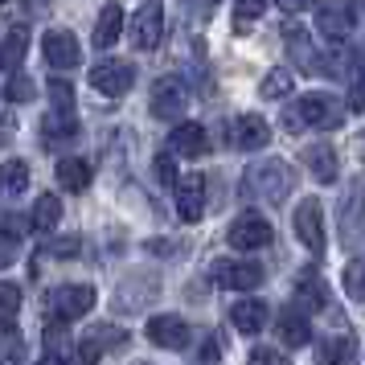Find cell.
Here are the masks:
<instances>
[{"label":"cell","instance_id":"34","mask_svg":"<svg viewBox=\"0 0 365 365\" xmlns=\"http://www.w3.org/2000/svg\"><path fill=\"white\" fill-rule=\"evenodd\" d=\"M247 365H292V361L283 357L279 349H255V353H250V361H247Z\"/></svg>","mask_w":365,"mask_h":365},{"label":"cell","instance_id":"11","mask_svg":"<svg viewBox=\"0 0 365 365\" xmlns=\"http://www.w3.org/2000/svg\"><path fill=\"white\" fill-rule=\"evenodd\" d=\"M316 34L324 41H345L353 34V9L341 4V0H329L320 13H316Z\"/></svg>","mask_w":365,"mask_h":365},{"label":"cell","instance_id":"28","mask_svg":"<svg viewBox=\"0 0 365 365\" xmlns=\"http://www.w3.org/2000/svg\"><path fill=\"white\" fill-rule=\"evenodd\" d=\"M74 132H78L74 115H62V111L46 115V140H62V135H74Z\"/></svg>","mask_w":365,"mask_h":365},{"label":"cell","instance_id":"13","mask_svg":"<svg viewBox=\"0 0 365 365\" xmlns=\"http://www.w3.org/2000/svg\"><path fill=\"white\" fill-rule=\"evenodd\" d=\"M177 214L185 222H197L205 214V177L201 173H189V177L177 181Z\"/></svg>","mask_w":365,"mask_h":365},{"label":"cell","instance_id":"15","mask_svg":"<svg viewBox=\"0 0 365 365\" xmlns=\"http://www.w3.org/2000/svg\"><path fill=\"white\" fill-rule=\"evenodd\" d=\"M275 329H279V341L287 349H299V345H308V341H312V324H308V316L296 312V308H283Z\"/></svg>","mask_w":365,"mask_h":365},{"label":"cell","instance_id":"3","mask_svg":"<svg viewBox=\"0 0 365 365\" xmlns=\"http://www.w3.org/2000/svg\"><path fill=\"white\" fill-rule=\"evenodd\" d=\"M128 34H132V46H135V50H156V46L165 41V9H160L156 0L140 4Z\"/></svg>","mask_w":365,"mask_h":365},{"label":"cell","instance_id":"24","mask_svg":"<svg viewBox=\"0 0 365 365\" xmlns=\"http://www.w3.org/2000/svg\"><path fill=\"white\" fill-rule=\"evenodd\" d=\"M296 292L304 299V308H324V283H320V271L316 267H308V271L296 275Z\"/></svg>","mask_w":365,"mask_h":365},{"label":"cell","instance_id":"2","mask_svg":"<svg viewBox=\"0 0 365 365\" xmlns=\"http://www.w3.org/2000/svg\"><path fill=\"white\" fill-rule=\"evenodd\" d=\"M332 119H336V111H332L329 95H304L299 103L283 107V128L292 135L304 132V128H329Z\"/></svg>","mask_w":365,"mask_h":365},{"label":"cell","instance_id":"32","mask_svg":"<svg viewBox=\"0 0 365 365\" xmlns=\"http://www.w3.org/2000/svg\"><path fill=\"white\" fill-rule=\"evenodd\" d=\"M21 308V287L17 283H0V312L13 316Z\"/></svg>","mask_w":365,"mask_h":365},{"label":"cell","instance_id":"19","mask_svg":"<svg viewBox=\"0 0 365 365\" xmlns=\"http://www.w3.org/2000/svg\"><path fill=\"white\" fill-rule=\"evenodd\" d=\"M119 37H123V9L119 4H103L99 21H95V46L107 50V46H115Z\"/></svg>","mask_w":365,"mask_h":365},{"label":"cell","instance_id":"8","mask_svg":"<svg viewBox=\"0 0 365 365\" xmlns=\"http://www.w3.org/2000/svg\"><path fill=\"white\" fill-rule=\"evenodd\" d=\"M41 53H46L50 70H74L78 62H83L78 37L70 34V29H50V34H46V41H41Z\"/></svg>","mask_w":365,"mask_h":365},{"label":"cell","instance_id":"37","mask_svg":"<svg viewBox=\"0 0 365 365\" xmlns=\"http://www.w3.org/2000/svg\"><path fill=\"white\" fill-rule=\"evenodd\" d=\"M53 255H62V259L78 255V238H58V242H53Z\"/></svg>","mask_w":365,"mask_h":365},{"label":"cell","instance_id":"16","mask_svg":"<svg viewBox=\"0 0 365 365\" xmlns=\"http://www.w3.org/2000/svg\"><path fill=\"white\" fill-rule=\"evenodd\" d=\"M168 148L181 152V156H201V152L210 148L205 128H201V123H177V128L168 132Z\"/></svg>","mask_w":365,"mask_h":365},{"label":"cell","instance_id":"29","mask_svg":"<svg viewBox=\"0 0 365 365\" xmlns=\"http://www.w3.org/2000/svg\"><path fill=\"white\" fill-rule=\"evenodd\" d=\"M267 0H234V21L238 25H250L255 17H263Z\"/></svg>","mask_w":365,"mask_h":365},{"label":"cell","instance_id":"23","mask_svg":"<svg viewBox=\"0 0 365 365\" xmlns=\"http://www.w3.org/2000/svg\"><path fill=\"white\" fill-rule=\"evenodd\" d=\"M29 189V165L25 160H4L0 165V193L4 197H17Z\"/></svg>","mask_w":365,"mask_h":365},{"label":"cell","instance_id":"12","mask_svg":"<svg viewBox=\"0 0 365 365\" xmlns=\"http://www.w3.org/2000/svg\"><path fill=\"white\" fill-rule=\"evenodd\" d=\"M148 341L160 349H189L193 332L185 324L181 316H152L148 320Z\"/></svg>","mask_w":365,"mask_h":365},{"label":"cell","instance_id":"22","mask_svg":"<svg viewBox=\"0 0 365 365\" xmlns=\"http://www.w3.org/2000/svg\"><path fill=\"white\" fill-rule=\"evenodd\" d=\"M29 222H34V230H53V226L62 222V197H58V193H41V197L34 201Z\"/></svg>","mask_w":365,"mask_h":365},{"label":"cell","instance_id":"18","mask_svg":"<svg viewBox=\"0 0 365 365\" xmlns=\"http://www.w3.org/2000/svg\"><path fill=\"white\" fill-rule=\"evenodd\" d=\"M304 160H308V173H312L320 185H332L336 181V173H341L336 152H332L329 144H312V148H304Z\"/></svg>","mask_w":365,"mask_h":365},{"label":"cell","instance_id":"35","mask_svg":"<svg viewBox=\"0 0 365 365\" xmlns=\"http://www.w3.org/2000/svg\"><path fill=\"white\" fill-rule=\"evenodd\" d=\"M13 259H17V238L0 230V267H9Z\"/></svg>","mask_w":365,"mask_h":365},{"label":"cell","instance_id":"33","mask_svg":"<svg viewBox=\"0 0 365 365\" xmlns=\"http://www.w3.org/2000/svg\"><path fill=\"white\" fill-rule=\"evenodd\" d=\"M156 177L165 185H177V160H173V152H160L156 156Z\"/></svg>","mask_w":365,"mask_h":365},{"label":"cell","instance_id":"10","mask_svg":"<svg viewBox=\"0 0 365 365\" xmlns=\"http://www.w3.org/2000/svg\"><path fill=\"white\" fill-rule=\"evenodd\" d=\"M185 107H189V95H185V86L177 83V78L152 83V115L156 119H177V123H181Z\"/></svg>","mask_w":365,"mask_h":365},{"label":"cell","instance_id":"4","mask_svg":"<svg viewBox=\"0 0 365 365\" xmlns=\"http://www.w3.org/2000/svg\"><path fill=\"white\" fill-rule=\"evenodd\" d=\"M135 83V70L128 62H115V58H107L99 66H91V86L107 95V99H119V95H128Z\"/></svg>","mask_w":365,"mask_h":365},{"label":"cell","instance_id":"41","mask_svg":"<svg viewBox=\"0 0 365 365\" xmlns=\"http://www.w3.org/2000/svg\"><path fill=\"white\" fill-rule=\"evenodd\" d=\"M0 4H4V0H0Z\"/></svg>","mask_w":365,"mask_h":365},{"label":"cell","instance_id":"26","mask_svg":"<svg viewBox=\"0 0 365 365\" xmlns=\"http://www.w3.org/2000/svg\"><path fill=\"white\" fill-rule=\"evenodd\" d=\"M25 46H29V34H25V29H9V37L0 41V62L13 70L21 58H25Z\"/></svg>","mask_w":365,"mask_h":365},{"label":"cell","instance_id":"40","mask_svg":"<svg viewBox=\"0 0 365 365\" xmlns=\"http://www.w3.org/2000/svg\"><path fill=\"white\" fill-rule=\"evenodd\" d=\"M37 365H70L66 357H62V353H46V357H41V361Z\"/></svg>","mask_w":365,"mask_h":365},{"label":"cell","instance_id":"14","mask_svg":"<svg viewBox=\"0 0 365 365\" xmlns=\"http://www.w3.org/2000/svg\"><path fill=\"white\" fill-rule=\"evenodd\" d=\"M217 283L230 287V292H255L263 283V267L250 263V259H234V263L217 267Z\"/></svg>","mask_w":365,"mask_h":365},{"label":"cell","instance_id":"30","mask_svg":"<svg viewBox=\"0 0 365 365\" xmlns=\"http://www.w3.org/2000/svg\"><path fill=\"white\" fill-rule=\"evenodd\" d=\"M345 292L353 299H365V259H361V263H353L345 271Z\"/></svg>","mask_w":365,"mask_h":365},{"label":"cell","instance_id":"39","mask_svg":"<svg viewBox=\"0 0 365 365\" xmlns=\"http://www.w3.org/2000/svg\"><path fill=\"white\" fill-rule=\"evenodd\" d=\"M201 365H217V341H205L201 345Z\"/></svg>","mask_w":365,"mask_h":365},{"label":"cell","instance_id":"9","mask_svg":"<svg viewBox=\"0 0 365 365\" xmlns=\"http://www.w3.org/2000/svg\"><path fill=\"white\" fill-rule=\"evenodd\" d=\"M230 144L234 148H242V152H259L271 144V123H267L263 115H255V111H247V115H238L230 123Z\"/></svg>","mask_w":365,"mask_h":365},{"label":"cell","instance_id":"25","mask_svg":"<svg viewBox=\"0 0 365 365\" xmlns=\"http://www.w3.org/2000/svg\"><path fill=\"white\" fill-rule=\"evenodd\" d=\"M292 91H296V74L287 66H275L263 78V99H283V95H292Z\"/></svg>","mask_w":365,"mask_h":365},{"label":"cell","instance_id":"5","mask_svg":"<svg viewBox=\"0 0 365 365\" xmlns=\"http://www.w3.org/2000/svg\"><path fill=\"white\" fill-rule=\"evenodd\" d=\"M50 308L58 320H78L95 308V287L91 283H66V287H58L50 296Z\"/></svg>","mask_w":365,"mask_h":365},{"label":"cell","instance_id":"21","mask_svg":"<svg viewBox=\"0 0 365 365\" xmlns=\"http://www.w3.org/2000/svg\"><path fill=\"white\" fill-rule=\"evenodd\" d=\"M316 365H357V345L349 336H329L316 349Z\"/></svg>","mask_w":365,"mask_h":365},{"label":"cell","instance_id":"27","mask_svg":"<svg viewBox=\"0 0 365 365\" xmlns=\"http://www.w3.org/2000/svg\"><path fill=\"white\" fill-rule=\"evenodd\" d=\"M50 103H53V111L70 115V111H74V86L62 83V78H53L50 83Z\"/></svg>","mask_w":365,"mask_h":365},{"label":"cell","instance_id":"6","mask_svg":"<svg viewBox=\"0 0 365 365\" xmlns=\"http://www.w3.org/2000/svg\"><path fill=\"white\" fill-rule=\"evenodd\" d=\"M230 247L234 250H259L271 242V222H267L263 214H238L230 222Z\"/></svg>","mask_w":365,"mask_h":365},{"label":"cell","instance_id":"31","mask_svg":"<svg viewBox=\"0 0 365 365\" xmlns=\"http://www.w3.org/2000/svg\"><path fill=\"white\" fill-rule=\"evenodd\" d=\"M4 95H9L13 103H29V99H34V78H25V74H13Z\"/></svg>","mask_w":365,"mask_h":365},{"label":"cell","instance_id":"7","mask_svg":"<svg viewBox=\"0 0 365 365\" xmlns=\"http://www.w3.org/2000/svg\"><path fill=\"white\" fill-rule=\"evenodd\" d=\"M296 238L312 250V255L324 250V210H320L316 197H308V201L296 205Z\"/></svg>","mask_w":365,"mask_h":365},{"label":"cell","instance_id":"17","mask_svg":"<svg viewBox=\"0 0 365 365\" xmlns=\"http://www.w3.org/2000/svg\"><path fill=\"white\" fill-rule=\"evenodd\" d=\"M58 185L66 189V193H83L86 185H91V177H95V168L86 165L83 156H66V160H58Z\"/></svg>","mask_w":365,"mask_h":365},{"label":"cell","instance_id":"36","mask_svg":"<svg viewBox=\"0 0 365 365\" xmlns=\"http://www.w3.org/2000/svg\"><path fill=\"white\" fill-rule=\"evenodd\" d=\"M349 107L353 111H365V78H353V86H349Z\"/></svg>","mask_w":365,"mask_h":365},{"label":"cell","instance_id":"20","mask_svg":"<svg viewBox=\"0 0 365 365\" xmlns=\"http://www.w3.org/2000/svg\"><path fill=\"white\" fill-rule=\"evenodd\" d=\"M230 324L238 332H259L267 324V304L263 299H238L230 308Z\"/></svg>","mask_w":365,"mask_h":365},{"label":"cell","instance_id":"1","mask_svg":"<svg viewBox=\"0 0 365 365\" xmlns=\"http://www.w3.org/2000/svg\"><path fill=\"white\" fill-rule=\"evenodd\" d=\"M292 185H296V173L287 160H255L242 177V189L250 197H267L271 205H279L292 193Z\"/></svg>","mask_w":365,"mask_h":365},{"label":"cell","instance_id":"38","mask_svg":"<svg viewBox=\"0 0 365 365\" xmlns=\"http://www.w3.org/2000/svg\"><path fill=\"white\" fill-rule=\"evenodd\" d=\"M312 4H316V0H279V9H283V13H296V17H299V13H308Z\"/></svg>","mask_w":365,"mask_h":365}]
</instances>
